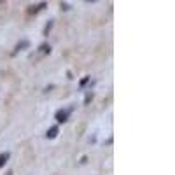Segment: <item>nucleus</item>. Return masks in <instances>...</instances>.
Here are the masks:
<instances>
[{
  "label": "nucleus",
  "instance_id": "4",
  "mask_svg": "<svg viewBox=\"0 0 175 175\" xmlns=\"http://www.w3.org/2000/svg\"><path fill=\"white\" fill-rule=\"evenodd\" d=\"M26 46H28V42H26V40H21L20 44H18V47H16V49H14V53H12V54H16V53H20L21 49H25V47H26Z\"/></svg>",
  "mask_w": 175,
  "mask_h": 175
},
{
  "label": "nucleus",
  "instance_id": "5",
  "mask_svg": "<svg viewBox=\"0 0 175 175\" xmlns=\"http://www.w3.org/2000/svg\"><path fill=\"white\" fill-rule=\"evenodd\" d=\"M88 82V77H84V79H81V88H84V84Z\"/></svg>",
  "mask_w": 175,
  "mask_h": 175
},
{
  "label": "nucleus",
  "instance_id": "2",
  "mask_svg": "<svg viewBox=\"0 0 175 175\" xmlns=\"http://www.w3.org/2000/svg\"><path fill=\"white\" fill-rule=\"evenodd\" d=\"M58 133H60V128H58V126H51V128L47 130V133H46V135H47V138H54Z\"/></svg>",
  "mask_w": 175,
  "mask_h": 175
},
{
  "label": "nucleus",
  "instance_id": "1",
  "mask_svg": "<svg viewBox=\"0 0 175 175\" xmlns=\"http://www.w3.org/2000/svg\"><path fill=\"white\" fill-rule=\"evenodd\" d=\"M70 116V110H60L56 112V123H65Z\"/></svg>",
  "mask_w": 175,
  "mask_h": 175
},
{
  "label": "nucleus",
  "instance_id": "3",
  "mask_svg": "<svg viewBox=\"0 0 175 175\" xmlns=\"http://www.w3.org/2000/svg\"><path fill=\"white\" fill-rule=\"evenodd\" d=\"M9 156H11L9 152H4V154H0V168H2V166H4V165L9 161Z\"/></svg>",
  "mask_w": 175,
  "mask_h": 175
}]
</instances>
